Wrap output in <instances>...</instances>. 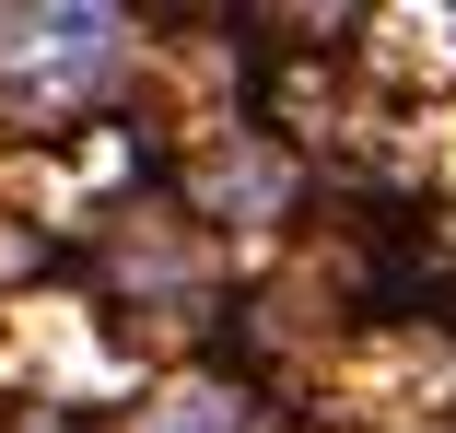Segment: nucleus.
<instances>
[{
  "mask_svg": "<svg viewBox=\"0 0 456 433\" xmlns=\"http://www.w3.org/2000/svg\"><path fill=\"white\" fill-rule=\"evenodd\" d=\"M118 70H129L118 0H0V106L12 118H70Z\"/></svg>",
  "mask_w": 456,
  "mask_h": 433,
  "instance_id": "1",
  "label": "nucleus"
},
{
  "mask_svg": "<svg viewBox=\"0 0 456 433\" xmlns=\"http://www.w3.org/2000/svg\"><path fill=\"white\" fill-rule=\"evenodd\" d=\"M152 433H257V421H246V398L188 387V398H164V410H152Z\"/></svg>",
  "mask_w": 456,
  "mask_h": 433,
  "instance_id": "2",
  "label": "nucleus"
}]
</instances>
